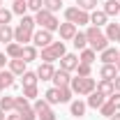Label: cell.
<instances>
[{"instance_id": "obj_3", "label": "cell", "mask_w": 120, "mask_h": 120, "mask_svg": "<svg viewBox=\"0 0 120 120\" xmlns=\"http://www.w3.org/2000/svg\"><path fill=\"white\" fill-rule=\"evenodd\" d=\"M35 23H37L39 28L49 30V32H53V30L60 28V21L56 19V14H53V12H49V9H39V12L35 14Z\"/></svg>"}, {"instance_id": "obj_9", "label": "cell", "mask_w": 120, "mask_h": 120, "mask_svg": "<svg viewBox=\"0 0 120 120\" xmlns=\"http://www.w3.org/2000/svg\"><path fill=\"white\" fill-rule=\"evenodd\" d=\"M51 81L56 83V88H65V86L72 83V72H67V69H56V74H53Z\"/></svg>"}, {"instance_id": "obj_51", "label": "cell", "mask_w": 120, "mask_h": 120, "mask_svg": "<svg viewBox=\"0 0 120 120\" xmlns=\"http://www.w3.org/2000/svg\"><path fill=\"white\" fill-rule=\"evenodd\" d=\"M118 16H120V14H118Z\"/></svg>"}, {"instance_id": "obj_38", "label": "cell", "mask_w": 120, "mask_h": 120, "mask_svg": "<svg viewBox=\"0 0 120 120\" xmlns=\"http://www.w3.org/2000/svg\"><path fill=\"white\" fill-rule=\"evenodd\" d=\"M23 97L26 99H35L37 97V86H26L23 88Z\"/></svg>"}, {"instance_id": "obj_18", "label": "cell", "mask_w": 120, "mask_h": 120, "mask_svg": "<svg viewBox=\"0 0 120 120\" xmlns=\"http://www.w3.org/2000/svg\"><path fill=\"white\" fill-rule=\"evenodd\" d=\"M95 90H97V92H102L106 99H109V97H111V95L116 92V88H113V81H104V79H102V81L97 83V88H95Z\"/></svg>"}, {"instance_id": "obj_10", "label": "cell", "mask_w": 120, "mask_h": 120, "mask_svg": "<svg viewBox=\"0 0 120 120\" xmlns=\"http://www.w3.org/2000/svg\"><path fill=\"white\" fill-rule=\"evenodd\" d=\"M76 67H79V56H74V53H65V56L60 58V69L76 72Z\"/></svg>"}, {"instance_id": "obj_24", "label": "cell", "mask_w": 120, "mask_h": 120, "mask_svg": "<svg viewBox=\"0 0 120 120\" xmlns=\"http://www.w3.org/2000/svg\"><path fill=\"white\" fill-rule=\"evenodd\" d=\"M44 99H46L51 106H53V104H60V88H56V86H53V88H49V90L44 92Z\"/></svg>"}, {"instance_id": "obj_31", "label": "cell", "mask_w": 120, "mask_h": 120, "mask_svg": "<svg viewBox=\"0 0 120 120\" xmlns=\"http://www.w3.org/2000/svg\"><path fill=\"white\" fill-rule=\"evenodd\" d=\"M26 109H30V99H26L23 95H21V97H14V111L16 113H21V111H26Z\"/></svg>"}, {"instance_id": "obj_12", "label": "cell", "mask_w": 120, "mask_h": 120, "mask_svg": "<svg viewBox=\"0 0 120 120\" xmlns=\"http://www.w3.org/2000/svg\"><path fill=\"white\" fill-rule=\"evenodd\" d=\"M118 58H120V51H118V49H111V46L104 49V51L99 53V60H102L104 65H116V60H118Z\"/></svg>"}, {"instance_id": "obj_4", "label": "cell", "mask_w": 120, "mask_h": 120, "mask_svg": "<svg viewBox=\"0 0 120 120\" xmlns=\"http://www.w3.org/2000/svg\"><path fill=\"white\" fill-rule=\"evenodd\" d=\"M65 42H51V46L42 49V62H56L65 56Z\"/></svg>"}, {"instance_id": "obj_35", "label": "cell", "mask_w": 120, "mask_h": 120, "mask_svg": "<svg viewBox=\"0 0 120 120\" xmlns=\"http://www.w3.org/2000/svg\"><path fill=\"white\" fill-rule=\"evenodd\" d=\"M60 7H62V0H44V9H49V12H58Z\"/></svg>"}, {"instance_id": "obj_40", "label": "cell", "mask_w": 120, "mask_h": 120, "mask_svg": "<svg viewBox=\"0 0 120 120\" xmlns=\"http://www.w3.org/2000/svg\"><path fill=\"white\" fill-rule=\"evenodd\" d=\"M28 9H32L37 14L39 9H44V0H28Z\"/></svg>"}, {"instance_id": "obj_16", "label": "cell", "mask_w": 120, "mask_h": 120, "mask_svg": "<svg viewBox=\"0 0 120 120\" xmlns=\"http://www.w3.org/2000/svg\"><path fill=\"white\" fill-rule=\"evenodd\" d=\"M104 102H106V97L102 95V92H97V90H95V92H90V95H88V102H86V104H88L90 109H99Z\"/></svg>"}, {"instance_id": "obj_14", "label": "cell", "mask_w": 120, "mask_h": 120, "mask_svg": "<svg viewBox=\"0 0 120 120\" xmlns=\"http://www.w3.org/2000/svg\"><path fill=\"white\" fill-rule=\"evenodd\" d=\"M26 65H28L26 60L12 58V60H9V72H12L14 76H23V72H28V69H26Z\"/></svg>"}, {"instance_id": "obj_45", "label": "cell", "mask_w": 120, "mask_h": 120, "mask_svg": "<svg viewBox=\"0 0 120 120\" xmlns=\"http://www.w3.org/2000/svg\"><path fill=\"white\" fill-rule=\"evenodd\" d=\"M7 120H21V116H19V113H14V116H7Z\"/></svg>"}, {"instance_id": "obj_39", "label": "cell", "mask_w": 120, "mask_h": 120, "mask_svg": "<svg viewBox=\"0 0 120 120\" xmlns=\"http://www.w3.org/2000/svg\"><path fill=\"white\" fill-rule=\"evenodd\" d=\"M19 116H21V120H37V113H35V109H32V106L26 109V111H21Z\"/></svg>"}, {"instance_id": "obj_6", "label": "cell", "mask_w": 120, "mask_h": 120, "mask_svg": "<svg viewBox=\"0 0 120 120\" xmlns=\"http://www.w3.org/2000/svg\"><path fill=\"white\" fill-rule=\"evenodd\" d=\"M53 42V32H49V30L39 28L32 32V46H37V49H46V46H51Z\"/></svg>"}, {"instance_id": "obj_47", "label": "cell", "mask_w": 120, "mask_h": 120, "mask_svg": "<svg viewBox=\"0 0 120 120\" xmlns=\"http://www.w3.org/2000/svg\"><path fill=\"white\" fill-rule=\"evenodd\" d=\"M0 120H7V116H5V111L0 109Z\"/></svg>"}, {"instance_id": "obj_46", "label": "cell", "mask_w": 120, "mask_h": 120, "mask_svg": "<svg viewBox=\"0 0 120 120\" xmlns=\"http://www.w3.org/2000/svg\"><path fill=\"white\" fill-rule=\"evenodd\" d=\"M109 120H120V111H116V113H113V116H111Z\"/></svg>"}, {"instance_id": "obj_22", "label": "cell", "mask_w": 120, "mask_h": 120, "mask_svg": "<svg viewBox=\"0 0 120 120\" xmlns=\"http://www.w3.org/2000/svg\"><path fill=\"white\" fill-rule=\"evenodd\" d=\"M106 19H109V16H106L104 12H99V9H95V12L90 14V23H92L95 28H102V26H106Z\"/></svg>"}, {"instance_id": "obj_33", "label": "cell", "mask_w": 120, "mask_h": 120, "mask_svg": "<svg viewBox=\"0 0 120 120\" xmlns=\"http://www.w3.org/2000/svg\"><path fill=\"white\" fill-rule=\"evenodd\" d=\"M99 113H102L104 118H111V116L116 113V106H113V104H111V102H109V99H106L104 104L99 106Z\"/></svg>"}, {"instance_id": "obj_36", "label": "cell", "mask_w": 120, "mask_h": 120, "mask_svg": "<svg viewBox=\"0 0 120 120\" xmlns=\"http://www.w3.org/2000/svg\"><path fill=\"white\" fill-rule=\"evenodd\" d=\"M72 88L69 86H65V88H60V104H65V102H72Z\"/></svg>"}, {"instance_id": "obj_27", "label": "cell", "mask_w": 120, "mask_h": 120, "mask_svg": "<svg viewBox=\"0 0 120 120\" xmlns=\"http://www.w3.org/2000/svg\"><path fill=\"white\" fill-rule=\"evenodd\" d=\"M72 44H74L79 51L88 49V37H86V32H76V35H74V39H72Z\"/></svg>"}, {"instance_id": "obj_11", "label": "cell", "mask_w": 120, "mask_h": 120, "mask_svg": "<svg viewBox=\"0 0 120 120\" xmlns=\"http://www.w3.org/2000/svg\"><path fill=\"white\" fill-rule=\"evenodd\" d=\"M53 74H56L53 62H42V65H39V69H37V79H42V81H51Z\"/></svg>"}, {"instance_id": "obj_5", "label": "cell", "mask_w": 120, "mask_h": 120, "mask_svg": "<svg viewBox=\"0 0 120 120\" xmlns=\"http://www.w3.org/2000/svg\"><path fill=\"white\" fill-rule=\"evenodd\" d=\"M65 19L69 23H74V26H86V23H90V14L83 12V9H79V7H67L65 9Z\"/></svg>"}, {"instance_id": "obj_25", "label": "cell", "mask_w": 120, "mask_h": 120, "mask_svg": "<svg viewBox=\"0 0 120 120\" xmlns=\"http://www.w3.org/2000/svg\"><path fill=\"white\" fill-rule=\"evenodd\" d=\"M118 32H120V23H106V39L109 42H116L118 39Z\"/></svg>"}, {"instance_id": "obj_21", "label": "cell", "mask_w": 120, "mask_h": 120, "mask_svg": "<svg viewBox=\"0 0 120 120\" xmlns=\"http://www.w3.org/2000/svg\"><path fill=\"white\" fill-rule=\"evenodd\" d=\"M21 60H26V62H32V60H37V46L26 44L23 49H21Z\"/></svg>"}, {"instance_id": "obj_8", "label": "cell", "mask_w": 120, "mask_h": 120, "mask_svg": "<svg viewBox=\"0 0 120 120\" xmlns=\"http://www.w3.org/2000/svg\"><path fill=\"white\" fill-rule=\"evenodd\" d=\"M32 32L35 30H30V28H26V26H16L14 28V42H19L21 46H26V44H30L32 42Z\"/></svg>"}, {"instance_id": "obj_49", "label": "cell", "mask_w": 120, "mask_h": 120, "mask_svg": "<svg viewBox=\"0 0 120 120\" xmlns=\"http://www.w3.org/2000/svg\"><path fill=\"white\" fill-rule=\"evenodd\" d=\"M116 42H120V32H118V39H116Z\"/></svg>"}, {"instance_id": "obj_32", "label": "cell", "mask_w": 120, "mask_h": 120, "mask_svg": "<svg viewBox=\"0 0 120 120\" xmlns=\"http://www.w3.org/2000/svg\"><path fill=\"white\" fill-rule=\"evenodd\" d=\"M21 79H23V88L26 86H37V81H39L37 79V72H23Z\"/></svg>"}, {"instance_id": "obj_43", "label": "cell", "mask_w": 120, "mask_h": 120, "mask_svg": "<svg viewBox=\"0 0 120 120\" xmlns=\"http://www.w3.org/2000/svg\"><path fill=\"white\" fill-rule=\"evenodd\" d=\"M113 88H116V92H120V74L113 79Z\"/></svg>"}, {"instance_id": "obj_20", "label": "cell", "mask_w": 120, "mask_h": 120, "mask_svg": "<svg viewBox=\"0 0 120 120\" xmlns=\"http://www.w3.org/2000/svg\"><path fill=\"white\" fill-rule=\"evenodd\" d=\"M14 42V28L7 23V26H0V44H9Z\"/></svg>"}, {"instance_id": "obj_44", "label": "cell", "mask_w": 120, "mask_h": 120, "mask_svg": "<svg viewBox=\"0 0 120 120\" xmlns=\"http://www.w3.org/2000/svg\"><path fill=\"white\" fill-rule=\"evenodd\" d=\"M5 62H7V56H5V53H0V69H5Z\"/></svg>"}, {"instance_id": "obj_34", "label": "cell", "mask_w": 120, "mask_h": 120, "mask_svg": "<svg viewBox=\"0 0 120 120\" xmlns=\"http://www.w3.org/2000/svg\"><path fill=\"white\" fill-rule=\"evenodd\" d=\"M0 109L7 113V111H14V97H0Z\"/></svg>"}, {"instance_id": "obj_50", "label": "cell", "mask_w": 120, "mask_h": 120, "mask_svg": "<svg viewBox=\"0 0 120 120\" xmlns=\"http://www.w3.org/2000/svg\"><path fill=\"white\" fill-rule=\"evenodd\" d=\"M0 7H2V0H0Z\"/></svg>"}, {"instance_id": "obj_48", "label": "cell", "mask_w": 120, "mask_h": 120, "mask_svg": "<svg viewBox=\"0 0 120 120\" xmlns=\"http://www.w3.org/2000/svg\"><path fill=\"white\" fill-rule=\"evenodd\" d=\"M116 67H118V72H120V58H118V60H116Z\"/></svg>"}, {"instance_id": "obj_41", "label": "cell", "mask_w": 120, "mask_h": 120, "mask_svg": "<svg viewBox=\"0 0 120 120\" xmlns=\"http://www.w3.org/2000/svg\"><path fill=\"white\" fill-rule=\"evenodd\" d=\"M76 76H90V65L79 62V67H76Z\"/></svg>"}, {"instance_id": "obj_37", "label": "cell", "mask_w": 120, "mask_h": 120, "mask_svg": "<svg viewBox=\"0 0 120 120\" xmlns=\"http://www.w3.org/2000/svg\"><path fill=\"white\" fill-rule=\"evenodd\" d=\"M12 21V9H5V7H0V26H7Z\"/></svg>"}, {"instance_id": "obj_26", "label": "cell", "mask_w": 120, "mask_h": 120, "mask_svg": "<svg viewBox=\"0 0 120 120\" xmlns=\"http://www.w3.org/2000/svg\"><path fill=\"white\" fill-rule=\"evenodd\" d=\"M26 12H28V0H14V5H12V14L26 16Z\"/></svg>"}, {"instance_id": "obj_13", "label": "cell", "mask_w": 120, "mask_h": 120, "mask_svg": "<svg viewBox=\"0 0 120 120\" xmlns=\"http://www.w3.org/2000/svg\"><path fill=\"white\" fill-rule=\"evenodd\" d=\"M58 30H60V39H65V42L74 39V35L79 32V30H76V26H74V23H69V21H67V23H60Z\"/></svg>"}, {"instance_id": "obj_15", "label": "cell", "mask_w": 120, "mask_h": 120, "mask_svg": "<svg viewBox=\"0 0 120 120\" xmlns=\"http://www.w3.org/2000/svg\"><path fill=\"white\" fill-rule=\"evenodd\" d=\"M14 86V74L9 69H0V92L5 88H12Z\"/></svg>"}, {"instance_id": "obj_2", "label": "cell", "mask_w": 120, "mask_h": 120, "mask_svg": "<svg viewBox=\"0 0 120 120\" xmlns=\"http://www.w3.org/2000/svg\"><path fill=\"white\" fill-rule=\"evenodd\" d=\"M69 88H72L74 95H81V97L86 95V97H88L90 92H95L97 83H95V79H90V76H76V79H72Z\"/></svg>"}, {"instance_id": "obj_19", "label": "cell", "mask_w": 120, "mask_h": 120, "mask_svg": "<svg viewBox=\"0 0 120 120\" xmlns=\"http://www.w3.org/2000/svg\"><path fill=\"white\" fill-rule=\"evenodd\" d=\"M102 12H104L106 16H118L120 14V0H106Z\"/></svg>"}, {"instance_id": "obj_30", "label": "cell", "mask_w": 120, "mask_h": 120, "mask_svg": "<svg viewBox=\"0 0 120 120\" xmlns=\"http://www.w3.org/2000/svg\"><path fill=\"white\" fill-rule=\"evenodd\" d=\"M76 7L83 12H95L97 9V0H76Z\"/></svg>"}, {"instance_id": "obj_28", "label": "cell", "mask_w": 120, "mask_h": 120, "mask_svg": "<svg viewBox=\"0 0 120 120\" xmlns=\"http://www.w3.org/2000/svg\"><path fill=\"white\" fill-rule=\"evenodd\" d=\"M21 49H23V46L19 44V42H9L7 49H5V53H7L9 58H21Z\"/></svg>"}, {"instance_id": "obj_7", "label": "cell", "mask_w": 120, "mask_h": 120, "mask_svg": "<svg viewBox=\"0 0 120 120\" xmlns=\"http://www.w3.org/2000/svg\"><path fill=\"white\" fill-rule=\"evenodd\" d=\"M32 109H35V113H37L39 120H56V113H53V109H51V104L46 99H37Z\"/></svg>"}, {"instance_id": "obj_17", "label": "cell", "mask_w": 120, "mask_h": 120, "mask_svg": "<svg viewBox=\"0 0 120 120\" xmlns=\"http://www.w3.org/2000/svg\"><path fill=\"white\" fill-rule=\"evenodd\" d=\"M99 76H102L104 81H113V79L118 76V67H116V65H102Z\"/></svg>"}, {"instance_id": "obj_29", "label": "cell", "mask_w": 120, "mask_h": 120, "mask_svg": "<svg viewBox=\"0 0 120 120\" xmlns=\"http://www.w3.org/2000/svg\"><path fill=\"white\" fill-rule=\"evenodd\" d=\"M95 58H97V53H95L92 49H83V51H81V56H79V62L92 65V62H95Z\"/></svg>"}, {"instance_id": "obj_42", "label": "cell", "mask_w": 120, "mask_h": 120, "mask_svg": "<svg viewBox=\"0 0 120 120\" xmlns=\"http://www.w3.org/2000/svg\"><path fill=\"white\" fill-rule=\"evenodd\" d=\"M109 102L116 106V111H120V92H113V95L109 97Z\"/></svg>"}, {"instance_id": "obj_23", "label": "cell", "mask_w": 120, "mask_h": 120, "mask_svg": "<svg viewBox=\"0 0 120 120\" xmlns=\"http://www.w3.org/2000/svg\"><path fill=\"white\" fill-rule=\"evenodd\" d=\"M86 109H88V104H86V102H81V99H76V102L69 104V111H72V116H76V118L86 116Z\"/></svg>"}, {"instance_id": "obj_1", "label": "cell", "mask_w": 120, "mask_h": 120, "mask_svg": "<svg viewBox=\"0 0 120 120\" xmlns=\"http://www.w3.org/2000/svg\"><path fill=\"white\" fill-rule=\"evenodd\" d=\"M86 37H88V46L95 51V53H102L104 49H109V39H106V35L99 28L90 26V28L86 30Z\"/></svg>"}]
</instances>
